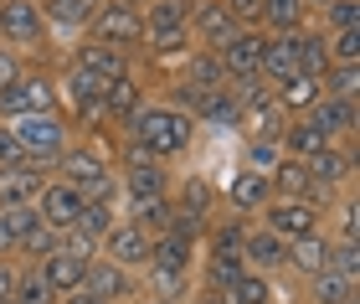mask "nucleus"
<instances>
[{
    "label": "nucleus",
    "mask_w": 360,
    "mask_h": 304,
    "mask_svg": "<svg viewBox=\"0 0 360 304\" xmlns=\"http://www.w3.org/2000/svg\"><path fill=\"white\" fill-rule=\"evenodd\" d=\"M119 139H129V145H139V150H150L155 160H180L191 145H195V119L186 114V108H175L165 99H150L139 108L134 119L119 129Z\"/></svg>",
    "instance_id": "obj_1"
},
{
    "label": "nucleus",
    "mask_w": 360,
    "mask_h": 304,
    "mask_svg": "<svg viewBox=\"0 0 360 304\" xmlns=\"http://www.w3.org/2000/svg\"><path fill=\"white\" fill-rule=\"evenodd\" d=\"M113 175H119L124 201H139V196H170V191H175V170L165 165V160H155L150 150L129 145V139H119V145H113Z\"/></svg>",
    "instance_id": "obj_2"
},
{
    "label": "nucleus",
    "mask_w": 360,
    "mask_h": 304,
    "mask_svg": "<svg viewBox=\"0 0 360 304\" xmlns=\"http://www.w3.org/2000/svg\"><path fill=\"white\" fill-rule=\"evenodd\" d=\"M11 134L21 139L26 160H37V165H46V170H52V165H57V155L77 139L72 119L62 114V108H52V114H26V119H11Z\"/></svg>",
    "instance_id": "obj_3"
},
{
    "label": "nucleus",
    "mask_w": 360,
    "mask_h": 304,
    "mask_svg": "<svg viewBox=\"0 0 360 304\" xmlns=\"http://www.w3.org/2000/svg\"><path fill=\"white\" fill-rule=\"evenodd\" d=\"M144 0H103V11L88 21L83 42H98V46H119V52L139 57L144 46V15H139Z\"/></svg>",
    "instance_id": "obj_4"
},
{
    "label": "nucleus",
    "mask_w": 360,
    "mask_h": 304,
    "mask_svg": "<svg viewBox=\"0 0 360 304\" xmlns=\"http://www.w3.org/2000/svg\"><path fill=\"white\" fill-rule=\"evenodd\" d=\"M52 108H62V93H57V72L46 68H26L11 88H0V124L26 114H52Z\"/></svg>",
    "instance_id": "obj_5"
},
{
    "label": "nucleus",
    "mask_w": 360,
    "mask_h": 304,
    "mask_svg": "<svg viewBox=\"0 0 360 304\" xmlns=\"http://www.w3.org/2000/svg\"><path fill=\"white\" fill-rule=\"evenodd\" d=\"M46 15L37 0H0V46H11V52H37L46 46Z\"/></svg>",
    "instance_id": "obj_6"
},
{
    "label": "nucleus",
    "mask_w": 360,
    "mask_h": 304,
    "mask_svg": "<svg viewBox=\"0 0 360 304\" xmlns=\"http://www.w3.org/2000/svg\"><path fill=\"white\" fill-rule=\"evenodd\" d=\"M257 222L273 232V237H283V243H293V237H309V232H324V206L314 201H268L263 212H257Z\"/></svg>",
    "instance_id": "obj_7"
},
{
    "label": "nucleus",
    "mask_w": 360,
    "mask_h": 304,
    "mask_svg": "<svg viewBox=\"0 0 360 304\" xmlns=\"http://www.w3.org/2000/svg\"><path fill=\"white\" fill-rule=\"evenodd\" d=\"M150 248H155V237L139 232L129 217H119V222L103 232V243H98V258H108V263L129 268V274H139V268L150 263Z\"/></svg>",
    "instance_id": "obj_8"
},
{
    "label": "nucleus",
    "mask_w": 360,
    "mask_h": 304,
    "mask_svg": "<svg viewBox=\"0 0 360 304\" xmlns=\"http://www.w3.org/2000/svg\"><path fill=\"white\" fill-rule=\"evenodd\" d=\"M83 294H93L98 304H134L139 299V274L108 263V258H93L88 274H83Z\"/></svg>",
    "instance_id": "obj_9"
},
{
    "label": "nucleus",
    "mask_w": 360,
    "mask_h": 304,
    "mask_svg": "<svg viewBox=\"0 0 360 304\" xmlns=\"http://www.w3.org/2000/svg\"><path fill=\"white\" fill-rule=\"evenodd\" d=\"M309 175H314V186L324 191V196H345V191L355 186V139L350 145H330V150H319L314 160H304Z\"/></svg>",
    "instance_id": "obj_10"
},
{
    "label": "nucleus",
    "mask_w": 360,
    "mask_h": 304,
    "mask_svg": "<svg viewBox=\"0 0 360 304\" xmlns=\"http://www.w3.org/2000/svg\"><path fill=\"white\" fill-rule=\"evenodd\" d=\"M217 62L226 72V83H242V77H257V62H263V31L257 26H237L232 37L217 46Z\"/></svg>",
    "instance_id": "obj_11"
},
{
    "label": "nucleus",
    "mask_w": 360,
    "mask_h": 304,
    "mask_svg": "<svg viewBox=\"0 0 360 304\" xmlns=\"http://www.w3.org/2000/svg\"><path fill=\"white\" fill-rule=\"evenodd\" d=\"M108 170H113V165H108V155H98L93 145H83V139H72V145L57 155V165H52V175H57V181H68L77 196H83L93 181H103Z\"/></svg>",
    "instance_id": "obj_12"
},
{
    "label": "nucleus",
    "mask_w": 360,
    "mask_h": 304,
    "mask_svg": "<svg viewBox=\"0 0 360 304\" xmlns=\"http://www.w3.org/2000/svg\"><path fill=\"white\" fill-rule=\"evenodd\" d=\"M68 62H72V68H83V72H93V77H103V83H119V77L139 72V57L119 52V46H98V42H77Z\"/></svg>",
    "instance_id": "obj_13"
},
{
    "label": "nucleus",
    "mask_w": 360,
    "mask_h": 304,
    "mask_svg": "<svg viewBox=\"0 0 360 304\" xmlns=\"http://www.w3.org/2000/svg\"><path fill=\"white\" fill-rule=\"evenodd\" d=\"M283 124H288V114L278 108L273 88H263L257 99L242 103V114H237V134H242V139H278V134H283Z\"/></svg>",
    "instance_id": "obj_14"
},
{
    "label": "nucleus",
    "mask_w": 360,
    "mask_h": 304,
    "mask_svg": "<svg viewBox=\"0 0 360 304\" xmlns=\"http://www.w3.org/2000/svg\"><path fill=\"white\" fill-rule=\"evenodd\" d=\"M268 186H273V196L278 201H314V206H330V196L314 186V175H309V165L304 160H278L273 165V175H268Z\"/></svg>",
    "instance_id": "obj_15"
},
{
    "label": "nucleus",
    "mask_w": 360,
    "mask_h": 304,
    "mask_svg": "<svg viewBox=\"0 0 360 304\" xmlns=\"http://www.w3.org/2000/svg\"><path fill=\"white\" fill-rule=\"evenodd\" d=\"M77 212H83V196H77L68 181H57V175H52V181L41 186V196H37V217L52 232H72L77 227Z\"/></svg>",
    "instance_id": "obj_16"
},
{
    "label": "nucleus",
    "mask_w": 360,
    "mask_h": 304,
    "mask_svg": "<svg viewBox=\"0 0 360 304\" xmlns=\"http://www.w3.org/2000/svg\"><path fill=\"white\" fill-rule=\"evenodd\" d=\"M46 181H52V170L37 165V160L0 170V212H6V206H37V196H41Z\"/></svg>",
    "instance_id": "obj_17"
},
{
    "label": "nucleus",
    "mask_w": 360,
    "mask_h": 304,
    "mask_svg": "<svg viewBox=\"0 0 360 304\" xmlns=\"http://www.w3.org/2000/svg\"><path fill=\"white\" fill-rule=\"evenodd\" d=\"M283 237H273L263 222H252L248 237H242V268H252V274H263V279H278L283 274Z\"/></svg>",
    "instance_id": "obj_18"
},
{
    "label": "nucleus",
    "mask_w": 360,
    "mask_h": 304,
    "mask_svg": "<svg viewBox=\"0 0 360 304\" xmlns=\"http://www.w3.org/2000/svg\"><path fill=\"white\" fill-rule=\"evenodd\" d=\"M330 253H335V243H330L324 232L293 237V243L283 248V274H299V279L309 284L314 274H324V268H335V263H330Z\"/></svg>",
    "instance_id": "obj_19"
},
{
    "label": "nucleus",
    "mask_w": 360,
    "mask_h": 304,
    "mask_svg": "<svg viewBox=\"0 0 360 304\" xmlns=\"http://www.w3.org/2000/svg\"><path fill=\"white\" fill-rule=\"evenodd\" d=\"M304 26H314L309 0H263L257 6V31L263 37H299Z\"/></svg>",
    "instance_id": "obj_20"
},
{
    "label": "nucleus",
    "mask_w": 360,
    "mask_h": 304,
    "mask_svg": "<svg viewBox=\"0 0 360 304\" xmlns=\"http://www.w3.org/2000/svg\"><path fill=\"white\" fill-rule=\"evenodd\" d=\"M309 119H314L319 129L335 139V145H350V139L360 134V103L335 99V93H324V99H319L314 108H309Z\"/></svg>",
    "instance_id": "obj_21"
},
{
    "label": "nucleus",
    "mask_w": 360,
    "mask_h": 304,
    "mask_svg": "<svg viewBox=\"0 0 360 304\" xmlns=\"http://www.w3.org/2000/svg\"><path fill=\"white\" fill-rule=\"evenodd\" d=\"M268 201H273L268 175H257V170H232V181H226V212L257 222V212H263Z\"/></svg>",
    "instance_id": "obj_22"
},
{
    "label": "nucleus",
    "mask_w": 360,
    "mask_h": 304,
    "mask_svg": "<svg viewBox=\"0 0 360 304\" xmlns=\"http://www.w3.org/2000/svg\"><path fill=\"white\" fill-rule=\"evenodd\" d=\"M186 26H191L195 46H206V52H217V46H221V42L237 31L221 0H195V6H191V21H186Z\"/></svg>",
    "instance_id": "obj_23"
},
{
    "label": "nucleus",
    "mask_w": 360,
    "mask_h": 304,
    "mask_svg": "<svg viewBox=\"0 0 360 304\" xmlns=\"http://www.w3.org/2000/svg\"><path fill=\"white\" fill-rule=\"evenodd\" d=\"M144 103H150V88H144L139 72H129V77H119V83L103 88V114L113 119V129H124V124L134 119Z\"/></svg>",
    "instance_id": "obj_24"
},
{
    "label": "nucleus",
    "mask_w": 360,
    "mask_h": 304,
    "mask_svg": "<svg viewBox=\"0 0 360 304\" xmlns=\"http://www.w3.org/2000/svg\"><path fill=\"white\" fill-rule=\"evenodd\" d=\"M195 52V37H191V26H170V31H150V37H144V46H139V57H150L155 68H180V62H186Z\"/></svg>",
    "instance_id": "obj_25"
},
{
    "label": "nucleus",
    "mask_w": 360,
    "mask_h": 304,
    "mask_svg": "<svg viewBox=\"0 0 360 304\" xmlns=\"http://www.w3.org/2000/svg\"><path fill=\"white\" fill-rule=\"evenodd\" d=\"M293 72H299V42H293V37H263L257 77H263L268 88H278V83H288Z\"/></svg>",
    "instance_id": "obj_26"
},
{
    "label": "nucleus",
    "mask_w": 360,
    "mask_h": 304,
    "mask_svg": "<svg viewBox=\"0 0 360 304\" xmlns=\"http://www.w3.org/2000/svg\"><path fill=\"white\" fill-rule=\"evenodd\" d=\"M191 279H195V268H160V263H144V268H139V294H155V299H175V304H186Z\"/></svg>",
    "instance_id": "obj_27"
},
{
    "label": "nucleus",
    "mask_w": 360,
    "mask_h": 304,
    "mask_svg": "<svg viewBox=\"0 0 360 304\" xmlns=\"http://www.w3.org/2000/svg\"><path fill=\"white\" fill-rule=\"evenodd\" d=\"M273 99H278V108H283L288 119H299V114H309V108L324 99V77H314V72H293L288 83L273 88Z\"/></svg>",
    "instance_id": "obj_28"
},
{
    "label": "nucleus",
    "mask_w": 360,
    "mask_h": 304,
    "mask_svg": "<svg viewBox=\"0 0 360 304\" xmlns=\"http://www.w3.org/2000/svg\"><path fill=\"white\" fill-rule=\"evenodd\" d=\"M37 6H41V15H46V26L83 37L88 21H93L98 11H103V0H37Z\"/></svg>",
    "instance_id": "obj_29"
},
{
    "label": "nucleus",
    "mask_w": 360,
    "mask_h": 304,
    "mask_svg": "<svg viewBox=\"0 0 360 304\" xmlns=\"http://www.w3.org/2000/svg\"><path fill=\"white\" fill-rule=\"evenodd\" d=\"M309 304H355L360 299V279L355 274H340V268H324V274H314L304 284Z\"/></svg>",
    "instance_id": "obj_30"
},
{
    "label": "nucleus",
    "mask_w": 360,
    "mask_h": 304,
    "mask_svg": "<svg viewBox=\"0 0 360 304\" xmlns=\"http://www.w3.org/2000/svg\"><path fill=\"white\" fill-rule=\"evenodd\" d=\"M237 114H242V103L232 99V88L206 93V99H195V103H191L195 129H237Z\"/></svg>",
    "instance_id": "obj_31"
},
{
    "label": "nucleus",
    "mask_w": 360,
    "mask_h": 304,
    "mask_svg": "<svg viewBox=\"0 0 360 304\" xmlns=\"http://www.w3.org/2000/svg\"><path fill=\"white\" fill-rule=\"evenodd\" d=\"M124 217L134 222L139 232L160 237V232H170V222H175V201L170 196H139V201H124Z\"/></svg>",
    "instance_id": "obj_32"
},
{
    "label": "nucleus",
    "mask_w": 360,
    "mask_h": 304,
    "mask_svg": "<svg viewBox=\"0 0 360 304\" xmlns=\"http://www.w3.org/2000/svg\"><path fill=\"white\" fill-rule=\"evenodd\" d=\"M248 227H252L248 217L217 212V217H211V227L201 232V243H206V253H242V237H248Z\"/></svg>",
    "instance_id": "obj_33"
},
{
    "label": "nucleus",
    "mask_w": 360,
    "mask_h": 304,
    "mask_svg": "<svg viewBox=\"0 0 360 304\" xmlns=\"http://www.w3.org/2000/svg\"><path fill=\"white\" fill-rule=\"evenodd\" d=\"M195 237H186V232H160L155 237V248H150V263H160V268H195Z\"/></svg>",
    "instance_id": "obj_34"
},
{
    "label": "nucleus",
    "mask_w": 360,
    "mask_h": 304,
    "mask_svg": "<svg viewBox=\"0 0 360 304\" xmlns=\"http://www.w3.org/2000/svg\"><path fill=\"white\" fill-rule=\"evenodd\" d=\"M37 268H41V279L52 284V294H57V299H62V294H72V289H83V274H88V263L68 258V253H52V258H41Z\"/></svg>",
    "instance_id": "obj_35"
},
{
    "label": "nucleus",
    "mask_w": 360,
    "mask_h": 304,
    "mask_svg": "<svg viewBox=\"0 0 360 304\" xmlns=\"http://www.w3.org/2000/svg\"><path fill=\"white\" fill-rule=\"evenodd\" d=\"M191 6H195V0H144V6H139V15H144V37H150V31L186 26V21H191Z\"/></svg>",
    "instance_id": "obj_36"
},
{
    "label": "nucleus",
    "mask_w": 360,
    "mask_h": 304,
    "mask_svg": "<svg viewBox=\"0 0 360 304\" xmlns=\"http://www.w3.org/2000/svg\"><path fill=\"white\" fill-rule=\"evenodd\" d=\"M237 279H242V253H206V274H201L206 294H226Z\"/></svg>",
    "instance_id": "obj_37"
},
{
    "label": "nucleus",
    "mask_w": 360,
    "mask_h": 304,
    "mask_svg": "<svg viewBox=\"0 0 360 304\" xmlns=\"http://www.w3.org/2000/svg\"><path fill=\"white\" fill-rule=\"evenodd\" d=\"M11 299H15V304H57L52 284L41 279L37 263H15V289H11Z\"/></svg>",
    "instance_id": "obj_38"
},
{
    "label": "nucleus",
    "mask_w": 360,
    "mask_h": 304,
    "mask_svg": "<svg viewBox=\"0 0 360 304\" xmlns=\"http://www.w3.org/2000/svg\"><path fill=\"white\" fill-rule=\"evenodd\" d=\"M119 217H124L119 201H83V212H77V232L93 237V243H103V232H108Z\"/></svg>",
    "instance_id": "obj_39"
},
{
    "label": "nucleus",
    "mask_w": 360,
    "mask_h": 304,
    "mask_svg": "<svg viewBox=\"0 0 360 304\" xmlns=\"http://www.w3.org/2000/svg\"><path fill=\"white\" fill-rule=\"evenodd\" d=\"M221 299H226V304H278V289H273V279L252 274V268H242V279H237Z\"/></svg>",
    "instance_id": "obj_40"
},
{
    "label": "nucleus",
    "mask_w": 360,
    "mask_h": 304,
    "mask_svg": "<svg viewBox=\"0 0 360 304\" xmlns=\"http://www.w3.org/2000/svg\"><path fill=\"white\" fill-rule=\"evenodd\" d=\"M293 42H299V72H314V77L330 72V52H324V31L319 26H304Z\"/></svg>",
    "instance_id": "obj_41"
},
{
    "label": "nucleus",
    "mask_w": 360,
    "mask_h": 304,
    "mask_svg": "<svg viewBox=\"0 0 360 304\" xmlns=\"http://www.w3.org/2000/svg\"><path fill=\"white\" fill-rule=\"evenodd\" d=\"M57 243H62V232H52L46 222H37V227L15 243V263H41V258H52Z\"/></svg>",
    "instance_id": "obj_42"
},
{
    "label": "nucleus",
    "mask_w": 360,
    "mask_h": 304,
    "mask_svg": "<svg viewBox=\"0 0 360 304\" xmlns=\"http://www.w3.org/2000/svg\"><path fill=\"white\" fill-rule=\"evenodd\" d=\"M319 31H360V0H330L314 11Z\"/></svg>",
    "instance_id": "obj_43"
},
{
    "label": "nucleus",
    "mask_w": 360,
    "mask_h": 304,
    "mask_svg": "<svg viewBox=\"0 0 360 304\" xmlns=\"http://www.w3.org/2000/svg\"><path fill=\"white\" fill-rule=\"evenodd\" d=\"M278 160H283V145H278V139H242V170L273 175Z\"/></svg>",
    "instance_id": "obj_44"
},
{
    "label": "nucleus",
    "mask_w": 360,
    "mask_h": 304,
    "mask_svg": "<svg viewBox=\"0 0 360 304\" xmlns=\"http://www.w3.org/2000/svg\"><path fill=\"white\" fill-rule=\"evenodd\" d=\"M324 52H330V68H355L360 62V31H324Z\"/></svg>",
    "instance_id": "obj_45"
},
{
    "label": "nucleus",
    "mask_w": 360,
    "mask_h": 304,
    "mask_svg": "<svg viewBox=\"0 0 360 304\" xmlns=\"http://www.w3.org/2000/svg\"><path fill=\"white\" fill-rule=\"evenodd\" d=\"M324 93L360 103V62H355V68H330V72H324Z\"/></svg>",
    "instance_id": "obj_46"
},
{
    "label": "nucleus",
    "mask_w": 360,
    "mask_h": 304,
    "mask_svg": "<svg viewBox=\"0 0 360 304\" xmlns=\"http://www.w3.org/2000/svg\"><path fill=\"white\" fill-rule=\"evenodd\" d=\"M57 253H68V258H77V263H93L98 258V243L93 237H83V232H62V243H57Z\"/></svg>",
    "instance_id": "obj_47"
},
{
    "label": "nucleus",
    "mask_w": 360,
    "mask_h": 304,
    "mask_svg": "<svg viewBox=\"0 0 360 304\" xmlns=\"http://www.w3.org/2000/svg\"><path fill=\"white\" fill-rule=\"evenodd\" d=\"M11 165H26V150L11 134V124H0V170H11Z\"/></svg>",
    "instance_id": "obj_48"
},
{
    "label": "nucleus",
    "mask_w": 360,
    "mask_h": 304,
    "mask_svg": "<svg viewBox=\"0 0 360 304\" xmlns=\"http://www.w3.org/2000/svg\"><path fill=\"white\" fill-rule=\"evenodd\" d=\"M6 222H11V232H15V243H21V237L31 232V227H37V206H6Z\"/></svg>",
    "instance_id": "obj_49"
},
{
    "label": "nucleus",
    "mask_w": 360,
    "mask_h": 304,
    "mask_svg": "<svg viewBox=\"0 0 360 304\" xmlns=\"http://www.w3.org/2000/svg\"><path fill=\"white\" fill-rule=\"evenodd\" d=\"M330 263L340 268V274H355V279H360V243H335Z\"/></svg>",
    "instance_id": "obj_50"
},
{
    "label": "nucleus",
    "mask_w": 360,
    "mask_h": 304,
    "mask_svg": "<svg viewBox=\"0 0 360 304\" xmlns=\"http://www.w3.org/2000/svg\"><path fill=\"white\" fill-rule=\"evenodd\" d=\"M21 72H26V57H21V52H11V46H0V88H11Z\"/></svg>",
    "instance_id": "obj_51"
},
{
    "label": "nucleus",
    "mask_w": 360,
    "mask_h": 304,
    "mask_svg": "<svg viewBox=\"0 0 360 304\" xmlns=\"http://www.w3.org/2000/svg\"><path fill=\"white\" fill-rule=\"evenodd\" d=\"M226 15H232V26H257V6L263 0H221Z\"/></svg>",
    "instance_id": "obj_52"
},
{
    "label": "nucleus",
    "mask_w": 360,
    "mask_h": 304,
    "mask_svg": "<svg viewBox=\"0 0 360 304\" xmlns=\"http://www.w3.org/2000/svg\"><path fill=\"white\" fill-rule=\"evenodd\" d=\"M0 258H15V232H11L6 212H0Z\"/></svg>",
    "instance_id": "obj_53"
},
{
    "label": "nucleus",
    "mask_w": 360,
    "mask_h": 304,
    "mask_svg": "<svg viewBox=\"0 0 360 304\" xmlns=\"http://www.w3.org/2000/svg\"><path fill=\"white\" fill-rule=\"evenodd\" d=\"M57 304H98V299H93V294H83V289H72V294H62Z\"/></svg>",
    "instance_id": "obj_54"
},
{
    "label": "nucleus",
    "mask_w": 360,
    "mask_h": 304,
    "mask_svg": "<svg viewBox=\"0 0 360 304\" xmlns=\"http://www.w3.org/2000/svg\"><path fill=\"white\" fill-rule=\"evenodd\" d=\"M134 304H175V299H155V294H139Z\"/></svg>",
    "instance_id": "obj_55"
},
{
    "label": "nucleus",
    "mask_w": 360,
    "mask_h": 304,
    "mask_svg": "<svg viewBox=\"0 0 360 304\" xmlns=\"http://www.w3.org/2000/svg\"><path fill=\"white\" fill-rule=\"evenodd\" d=\"M195 304H226L221 294H201V299H195Z\"/></svg>",
    "instance_id": "obj_56"
},
{
    "label": "nucleus",
    "mask_w": 360,
    "mask_h": 304,
    "mask_svg": "<svg viewBox=\"0 0 360 304\" xmlns=\"http://www.w3.org/2000/svg\"><path fill=\"white\" fill-rule=\"evenodd\" d=\"M319 6H330V0H309V11H319Z\"/></svg>",
    "instance_id": "obj_57"
},
{
    "label": "nucleus",
    "mask_w": 360,
    "mask_h": 304,
    "mask_svg": "<svg viewBox=\"0 0 360 304\" xmlns=\"http://www.w3.org/2000/svg\"><path fill=\"white\" fill-rule=\"evenodd\" d=\"M0 304H15V299H0Z\"/></svg>",
    "instance_id": "obj_58"
},
{
    "label": "nucleus",
    "mask_w": 360,
    "mask_h": 304,
    "mask_svg": "<svg viewBox=\"0 0 360 304\" xmlns=\"http://www.w3.org/2000/svg\"><path fill=\"white\" fill-rule=\"evenodd\" d=\"M355 304H360V299H355Z\"/></svg>",
    "instance_id": "obj_59"
}]
</instances>
